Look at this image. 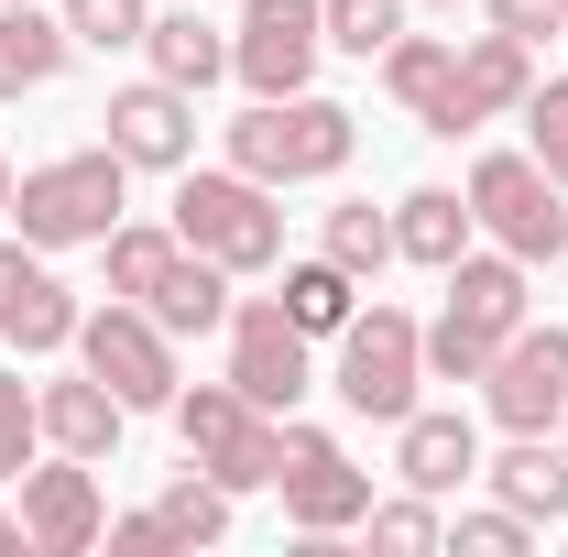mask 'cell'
Masks as SVG:
<instances>
[{
	"mask_svg": "<svg viewBox=\"0 0 568 557\" xmlns=\"http://www.w3.org/2000/svg\"><path fill=\"white\" fill-rule=\"evenodd\" d=\"M525 88H536V44H525V33H470V44H459V110H470V121H503V110H525Z\"/></svg>",
	"mask_w": 568,
	"mask_h": 557,
	"instance_id": "20",
	"label": "cell"
},
{
	"mask_svg": "<svg viewBox=\"0 0 568 557\" xmlns=\"http://www.w3.org/2000/svg\"><path fill=\"white\" fill-rule=\"evenodd\" d=\"M274 492H284V525H295L306 547L351 536L361 514H372V470H361L328 426H306V416H284V470H274Z\"/></svg>",
	"mask_w": 568,
	"mask_h": 557,
	"instance_id": "9",
	"label": "cell"
},
{
	"mask_svg": "<svg viewBox=\"0 0 568 557\" xmlns=\"http://www.w3.org/2000/svg\"><path fill=\"white\" fill-rule=\"evenodd\" d=\"M77 284L33 252V241H0V340L22 350V361H55V350H77Z\"/></svg>",
	"mask_w": 568,
	"mask_h": 557,
	"instance_id": "15",
	"label": "cell"
},
{
	"mask_svg": "<svg viewBox=\"0 0 568 557\" xmlns=\"http://www.w3.org/2000/svg\"><path fill=\"white\" fill-rule=\"evenodd\" d=\"M437 284H448V295H437V317H426V383H481L493 350L536 317V284H525L514 252H481V241H470Z\"/></svg>",
	"mask_w": 568,
	"mask_h": 557,
	"instance_id": "1",
	"label": "cell"
},
{
	"mask_svg": "<svg viewBox=\"0 0 568 557\" xmlns=\"http://www.w3.org/2000/svg\"><path fill=\"white\" fill-rule=\"evenodd\" d=\"M503 33H525V44H547V33H568V0H481Z\"/></svg>",
	"mask_w": 568,
	"mask_h": 557,
	"instance_id": "35",
	"label": "cell"
},
{
	"mask_svg": "<svg viewBox=\"0 0 568 557\" xmlns=\"http://www.w3.org/2000/svg\"><path fill=\"white\" fill-rule=\"evenodd\" d=\"M77 361H88L132 416H164V405H175V383H186V372H175V328H164L153 306H132V295H110V306H88V317H77Z\"/></svg>",
	"mask_w": 568,
	"mask_h": 557,
	"instance_id": "8",
	"label": "cell"
},
{
	"mask_svg": "<svg viewBox=\"0 0 568 557\" xmlns=\"http://www.w3.org/2000/svg\"><path fill=\"white\" fill-rule=\"evenodd\" d=\"M230 383L263 416H295L317 394V340L284 317V295H230Z\"/></svg>",
	"mask_w": 568,
	"mask_h": 557,
	"instance_id": "11",
	"label": "cell"
},
{
	"mask_svg": "<svg viewBox=\"0 0 568 557\" xmlns=\"http://www.w3.org/2000/svg\"><path fill=\"white\" fill-rule=\"evenodd\" d=\"M481 405H493L503 437H558L568 416V328H514V340L493 350V372H481Z\"/></svg>",
	"mask_w": 568,
	"mask_h": 557,
	"instance_id": "12",
	"label": "cell"
},
{
	"mask_svg": "<svg viewBox=\"0 0 568 557\" xmlns=\"http://www.w3.org/2000/svg\"><path fill=\"white\" fill-rule=\"evenodd\" d=\"M493 503H514L525 525H558L568 514V448L558 437H503V459H481Z\"/></svg>",
	"mask_w": 568,
	"mask_h": 557,
	"instance_id": "21",
	"label": "cell"
},
{
	"mask_svg": "<svg viewBox=\"0 0 568 557\" xmlns=\"http://www.w3.org/2000/svg\"><path fill=\"white\" fill-rule=\"evenodd\" d=\"M416 11H459V0H416Z\"/></svg>",
	"mask_w": 568,
	"mask_h": 557,
	"instance_id": "39",
	"label": "cell"
},
{
	"mask_svg": "<svg viewBox=\"0 0 568 557\" xmlns=\"http://www.w3.org/2000/svg\"><path fill=\"white\" fill-rule=\"evenodd\" d=\"M175 437H186V470H209L230 503L241 492H274V470H284V416H263L230 372L219 383H175Z\"/></svg>",
	"mask_w": 568,
	"mask_h": 557,
	"instance_id": "4",
	"label": "cell"
},
{
	"mask_svg": "<svg viewBox=\"0 0 568 557\" xmlns=\"http://www.w3.org/2000/svg\"><path fill=\"white\" fill-rule=\"evenodd\" d=\"M77 55V33H67V11H11L0 0V99H33V88H55Z\"/></svg>",
	"mask_w": 568,
	"mask_h": 557,
	"instance_id": "22",
	"label": "cell"
},
{
	"mask_svg": "<svg viewBox=\"0 0 568 557\" xmlns=\"http://www.w3.org/2000/svg\"><path fill=\"white\" fill-rule=\"evenodd\" d=\"M142 55H153V77H164V88H186V99H197V88H219V77H230V33H219L209 11H153Z\"/></svg>",
	"mask_w": 568,
	"mask_h": 557,
	"instance_id": "23",
	"label": "cell"
},
{
	"mask_svg": "<svg viewBox=\"0 0 568 557\" xmlns=\"http://www.w3.org/2000/svg\"><path fill=\"white\" fill-rule=\"evenodd\" d=\"M448 547H459V557H525L536 525H525L514 503H481V514H448Z\"/></svg>",
	"mask_w": 568,
	"mask_h": 557,
	"instance_id": "34",
	"label": "cell"
},
{
	"mask_svg": "<svg viewBox=\"0 0 568 557\" xmlns=\"http://www.w3.org/2000/svg\"><path fill=\"white\" fill-rule=\"evenodd\" d=\"M459 198H470V219H481V241L514 252L525 274H536V263H568V186L536 164V153H481Z\"/></svg>",
	"mask_w": 568,
	"mask_h": 557,
	"instance_id": "7",
	"label": "cell"
},
{
	"mask_svg": "<svg viewBox=\"0 0 568 557\" xmlns=\"http://www.w3.org/2000/svg\"><path fill=\"white\" fill-rule=\"evenodd\" d=\"M175 241L209 252V263H230V274H284V209H274V186L241 175V164L175 186Z\"/></svg>",
	"mask_w": 568,
	"mask_h": 557,
	"instance_id": "6",
	"label": "cell"
},
{
	"mask_svg": "<svg viewBox=\"0 0 568 557\" xmlns=\"http://www.w3.org/2000/svg\"><path fill=\"white\" fill-rule=\"evenodd\" d=\"M99 121H110L99 142H110L132 175H186V164H197V99H186V88H164V77L110 88V110H99Z\"/></svg>",
	"mask_w": 568,
	"mask_h": 557,
	"instance_id": "14",
	"label": "cell"
},
{
	"mask_svg": "<svg viewBox=\"0 0 568 557\" xmlns=\"http://www.w3.org/2000/svg\"><path fill=\"white\" fill-rule=\"evenodd\" d=\"M372 67H383L394 110H405L416 132H437V142H470V132H481V121L459 110V44H437V33H394Z\"/></svg>",
	"mask_w": 568,
	"mask_h": 557,
	"instance_id": "16",
	"label": "cell"
},
{
	"mask_svg": "<svg viewBox=\"0 0 568 557\" xmlns=\"http://www.w3.org/2000/svg\"><path fill=\"white\" fill-rule=\"evenodd\" d=\"M361 536L394 547V557H426V547H448V514H437V492H394V503L361 514Z\"/></svg>",
	"mask_w": 568,
	"mask_h": 557,
	"instance_id": "30",
	"label": "cell"
},
{
	"mask_svg": "<svg viewBox=\"0 0 568 557\" xmlns=\"http://www.w3.org/2000/svg\"><path fill=\"white\" fill-rule=\"evenodd\" d=\"M0 547H22V514H0Z\"/></svg>",
	"mask_w": 568,
	"mask_h": 557,
	"instance_id": "37",
	"label": "cell"
},
{
	"mask_svg": "<svg viewBox=\"0 0 568 557\" xmlns=\"http://www.w3.org/2000/svg\"><path fill=\"white\" fill-rule=\"evenodd\" d=\"M99 547H164V514H153V503H142V514H110V536H99Z\"/></svg>",
	"mask_w": 568,
	"mask_h": 557,
	"instance_id": "36",
	"label": "cell"
},
{
	"mask_svg": "<svg viewBox=\"0 0 568 557\" xmlns=\"http://www.w3.org/2000/svg\"><path fill=\"white\" fill-rule=\"evenodd\" d=\"M351 153H361V121L339 110V99H317V88H295V99H252V110L230 121V164L263 175V186H328Z\"/></svg>",
	"mask_w": 568,
	"mask_h": 557,
	"instance_id": "3",
	"label": "cell"
},
{
	"mask_svg": "<svg viewBox=\"0 0 568 557\" xmlns=\"http://www.w3.org/2000/svg\"><path fill=\"white\" fill-rule=\"evenodd\" d=\"M175 252H186V241H175V219H121V230H110V241H99V263H110V295H153V284H164V263H175Z\"/></svg>",
	"mask_w": 568,
	"mask_h": 557,
	"instance_id": "26",
	"label": "cell"
},
{
	"mask_svg": "<svg viewBox=\"0 0 568 557\" xmlns=\"http://www.w3.org/2000/svg\"><path fill=\"white\" fill-rule=\"evenodd\" d=\"M351 306H361V274H339L328 252H317V263H284V317H295L306 340H339Z\"/></svg>",
	"mask_w": 568,
	"mask_h": 557,
	"instance_id": "25",
	"label": "cell"
},
{
	"mask_svg": "<svg viewBox=\"0 0 568 557\" xmlns=\"http://www.w3.org/2000/svg\"><path fill=\"white\" fill-rule=\"evenodd\" d=\"M33 459H44V405L22 372H0V482H22Z\"/></svg>",
	"mask_w": 568,
	"mask_h": 557,
	"instance_id": "32",
	"label": "cell"
},
{
	"mask_svg": "<svg viewBox=\"0 0 568 557\" xmlns=\"http://www.w3.org/2000/svg\"><path fill=\"white\" fill-rule=\"evenodd\" d=\"M33 405H44V448H67V459H110L121 448V426H132V405L77 361L67 383H33Z\"/></svg>",
	"mask_w": 568,
	"mask_h": 557,
	"instance_id": "18",
	"label": "cell"
},
{
	"mask_svg": "<svg viewBox=\"0 0 568 557\" xmlns=\"http://www.w3.org/2000/svg\"><path fill=\"white\" fill-rule=\"evenodd\" d=\"M230 284H241L230 263H209V252H175V263H164V284H153L142 306H153L175 340H209V328H230Z\"/></svg>",
	"mask_w": 568,
	"mask_h": 557,
	"instance_id": "24",
	"label": "cell"
},
{
	"mask_svg": "<svg viewBox=\"0 0 568 557\" xmlns=\"http://www.w3.org/2000/svg\"><path fill=\"white\" fill-rule=\"evenodd\" d=\"M110 536V503H99V459H33L22 470V557H88Z\"/></svg>",
	"mask_w": 568,
	"mask_h": 557,
	"instance_id": "13",
	"label": "cell"
},
{
	"mask_svg": "<svg viewBox=\"0 0 568 557\" xmlns=\"http://www.w3.org/2000/svg\"><path fill=\"white\" fill-rule=\"evenodd\" d=\"M317 55H328V0H241V22H230V77H241L252 99L317 88Z\"/></svg>",
	"mask_w": 568,
	"mask_h": 557,
	"instance_id": "10",
	"label": "cell"
},
{
	"mask_svg": "<svg viewBox=\"0 0 568 557\" xmlns=\"http://www.w3.org/2000/svg\"><path fill=\"white\" fill-rule=\"evenodd\" d=\"M558 448H568V416H558Z\"/></svg>",
	"mask_w": 568,
	"mask_h": 557,
	"instance_id": "40",
	"label": "cell"
},
{
	"mask_svg": "<svg viewBox=\"0 0 568 557\" xmlns=\"http://www.w3.org/2000/svg\"><path fill=\"white\" fill-rule=\"evenodd\" d=\"M405 11H416V0H328V44L372 67V55H383V44L405 33Z\"/></svg>",
	"mask_w": 568,
	"mask_h": 557,
	"instance_id": "33",
	"label": "cell"
},
{
	"mask_svg": "<svg viewBox=\"0 0 568 557\" xmlns=\"http://www.w3.org/2000/svg\"><path fill=\"white\" fill-rule=\"evenodd\" d=\"M0 219H11V153H0Z\"/></svg>",
	"mask_w": 568,
	"mask_h": 557,
	"instance_id": "38",
	"label": "cell"
},
{
	"mask_svg": "<svg viewBox=\"0 0 568 557\" xmlns=\"http://www.w3.org/2000/svg\"><path fill=\"white\" fill-rule=\"evenodd\" d=\"M55 11L88 55H142V33H153V0H55Z\"/></svg>",
	"mask_w": 568,
	"mask_h": 557,
	"instance_id": "29",
	"label": "cell"
},
{
	"mask_svg": "<svg viewBox=\"0 0 568 557\" xmlns=\"http://www.w3.org/2000/svg\"><path fill=\"white\" fill-rule=\"evenodd\" d=\"M394 482L448 503L459 482H481V426L459 416V405H416V416L394 426Z\"/></svg>",
	"mask_w": 568,
	"mask_h": 557,
	"instance_id": "17",
	"label": "cell"
},
{
	"mask_svg": "<svg viewBox=\"0 0 568 557\" xmlns=\"http://www.w3.org/2000/svg\"><path fill=\"white\" fill-rule=\"evenodd\" d=\"M470 241H481V219H470V198H459V186H416V198H394V263L448 274Z\"/></svg>",
	"mask_w": 568,
	"mask_h": 557,
	"instance_id": "19",
	"label": "cell"
},
{
	"mask_svg": "<svg viewBox=\"0 0 568 557\" xmlns=\"http://www.w3.org/2000/svg\"><path fill=\"white\" fill-rule=\"evenodd\" d=\"M121 219H132V164H121L110 142H88V153H55V164L11 175V230H22L33 252H77V241H110Z\"/></svg>",
	"mask_w": 568,
	"mask_h": 557,
	"instance_id": "2",
	"label": "cell"
},
{
	"mask_svg": "<svg viewBox=\"0 0 568 557\" xmlns=\"http://www.w3.org/2000/svg\"><path fill=\"white\" fill-rule=\"evenodd\" d=\"M514 121H525V153H536V164H547V175L568 186V77H536Z\"/></svg>",
	"mask_w": 568,
	"mask_h": 557,
	"instance_id": "31",
	"label": "cell"
},
{
	"mask_svg": "<svg viewBox=\"0 0 568 557\" xmlns=\"http://www.w3.org/2000/svg\"><path fill=\"white\" fill-rule=\"evenodd\" d=\"M416 383H426V317L405 306H351V328H339V361H328V394L372 426H405L416 416Z\"/></svg>",
	"mask_w": 568,
	"mask_h": 557,
	"instance_id": "5",
	"label": "cell"
},
{
	"mask_svg": "<svg viewBox=\"0 0 568 557\" xmlns=\"http://www.w3.org/2000/svg\"><path fill=\"white\" fill-rule=\"evenodd\" d=\"M317 252H328V263H339V274H383V263H394V209H372V198H339V209H328V230H317Z\"/></svg>",
	"mask_w": 568,
	"mask_h": 557,
	"instance_id": "27",
	"label": "cell"
},
{
	"mask_svg": "<svg viewBox=\"0 0 568 557\" xmlns=\"http://www.w3.org/2000/svg\"><path fill=\"white\" fill-rule=\"evenodd\" d=\"M153 514H164V547H219V536H230V492H219L209 470L164 482V492H153Z\"/></svg>",
	"mask_w": 568,
	"mask_h": 557,
	"instance_id": "28",
	"label": "cell"
}]
</instances>
